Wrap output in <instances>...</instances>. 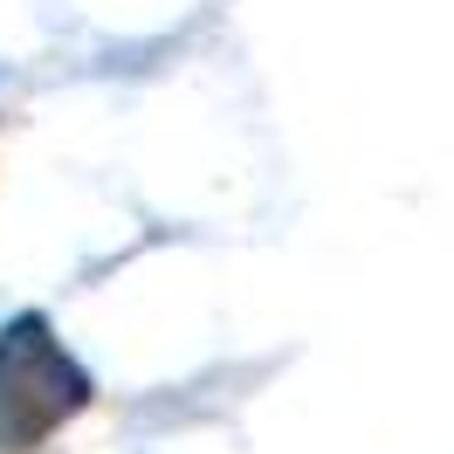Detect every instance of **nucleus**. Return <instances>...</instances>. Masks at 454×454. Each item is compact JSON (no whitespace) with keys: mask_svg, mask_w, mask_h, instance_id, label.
I'll list each match as a JSON object with an SVG mask.
<instances>
[{"mask_svg":"<svg viewBox=\"0 0 454 454\" xmlns=\"http://www.w3.org/2000/svg\"><path fill=\"white\" fill-rule=\"evenodd\" d=\"M90 406V372L62 351L42 310L0 324V454H35Z\"/></svg>","mask_w":454,"mask_h":454,"instance_id":"f257e3e1","label":"nucleus"}]
</instances>
